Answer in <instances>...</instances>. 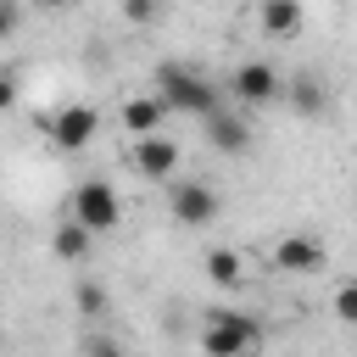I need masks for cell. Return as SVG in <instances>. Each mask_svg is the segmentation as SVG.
Masks as SVG:
<instances>
[{
    "label": "cell",
    "mask_w": 357,
    "mask_h": 357,
    "mask_svg": "<svg viewBox=\"0 0 357 357\" xmlns=\"http://www.w3.org/2000/svg\"><path fill=\"white\" fill-rule=\"evenodd\" d=\"M284 95H290V106H296L301 117H318V112H324V100H329V95H324V78H312V73L290 78V89H284Z\"/></svg>",
    "instance_id": "13"
},
{
    "label": "cell",
    "mask_w": 357,
    "mask_h": 357,
    "mask_svg": "<svg viewBox=\"0 0 357 357\" xmlns=\"http://www.w3.org/2000/svg\"><path fill=\"white\" fill-rule=\"evenodd\" d=\"M218 190H206L201 178H178L173 190H167V212H173V223H184V229H206L212 218H218Z\"/></svg>",
    "instance_id": "5"
},
{
    "label": "cell",
    "mask_w": 357,
    "mask_h": 357,
    "mask_svg": "<svg viewBox=\"0 0 357 357\" xmlns=\"http://www.w3.org/2000/svg\"><path fill=\"white\" fill-rule=\"evenodd\" d=\"M73 218H78L89 234H112V229L123 223V201H117V190H112L106 178H89V184H78V195H73Z\"/></svg>",
    "instance_id": "3"
},
{
    "label": "cell",
    "mask_w": 357,
    "mask_h": 357,
    "mask_svg": "<svg viewBox=\"0 0 357 357\" xmlns=\"http://www.w3.org/2000/svg\"><path fill=\"white\" fill-rule=\"evenodd\" d=\"M206 279H212V284H240V279H245V262H240V251H229V245L206 251Z\"/></svg>",
    "instance_id": "14"
},
{
    "label": "cell",
    "mask_w": 357,
    "mask_h": 357,
    "mask_svg": "<svg viewBox=\"0 0 357 357\" xmlns=\"http://www.w3.org/2000/svg\"><path fill=\"white\" fill-rule=\"evenodd\" d=\"M17 95H22V84H17V67H6V73H0V106L11 112V106H17Z\"/></svg>",
    "instance_id": "19"
},
{
    "label": "cell",
    "mask_w": 357,
    "mask_h": 357,
    "mask_svg": "<svg viewBox=\"0 0 357 357\" xmlns=\"http://www.w3.org/2000/svg\"><path fill=\"white\" fill-rule=\"evenodd\" d=\"M78 357H123V346H117L112 335H84V346H78Z\"/></svg>",
    "instance_id": "18"
},
{
    "label": "cell",
    "mask_w": 357,
    "mask_h": 357,
    "mask_svg": "<svg viewBox=\"0 0 357 357\" xmlns=\"http://www.w3.org/2000/svg\"><path fill=\"white\" fill-rule=\"evenodd\" d=\"M78 312H84V318H100V312H106V290H100L95 279L78 284Z\"/></svg>",
    "instance_id": "15"
},
{
    "label": "cell",
    "mask_w": 357,
    "mask_h": 357,
    "mask_svg": "<svg viewBox=\"0 0 357 357\" xmlns=\"http://www.w3.org/2000/svg\"><path fill=\"white\" fill-rule=\"evenodd\" d=\"M89 240H95V234L73 218V223H61V229L50 234V251H56L61 262H84V257H89Z\"/></svg>",
    "instance_id": "12"
},
{
    "label": "cell",
    "mask_w": 357,
    "mask_h": 357,
    "mask_svg": "<svg viewBox=\"0 0 357 357\" xmlns=\"http://www.w3.org/2000/svg\"><path fill=\"white\" fill-rule=\"evenodd\" d=\"M156 95L167 100V112H184V117H201V123H212L223 112V89L206 84L201 73L178 67V61H162L156 67Z\"/></svg>",
    "instance_id": "1"
},
{
    "label": "cell",
    "mask_w": 357,
    "mask_h": 357,
    "mask_svg": "<svg viewBox=\"0 0 357 357\" xmlns=\"http://www.w3.org/2000/svg\"><path fill=\"white\" fill-rule=\"evenodd\" d=\"M257 22L268 39H290V33H301V0H262Z\"/></svg>",
    "instance_id": "10"
},
{
    "label": "cell",
    "mask_w": 357,
    "mask_h": 357,
    "mask_svg": "<svg viewBox=\"0 0 357 357\" xmlns=\"http://www.w3.org/2000/svg\"><path fill=\"white\" fill-rule=\"evenodd\" d=\"M17 22H22V0H6V17H0V33L11 39V33H17Z\"/></svg>",
    "instance_id": "20"
},
{
    "label": "cell",
    "mask_w": 357,
    "mask_h": 357,
    "mask_svg": "<svg viewBox=\"0 0 357 357\" xmlns=\"http://www.w3.org/2000/svg\"><path fill=\"white\" fill-rule=\"evenodd\" d=\"M329 262V251H324V240H312V234H284L279 245H273V268L279 273H318Z\"/></svg>",
    "instance_id": "7"
},
{
    "label": "cell",
    "mask_w": 357,
    "mask_h": 357,
    "mask_svg": "<svg viewBox=\"0 0 357 357\" xmlns=\"http://www.w3.org/2000/svg\"><path fill=\"white\" fill-rule=\"evenodd\" d=\"M162 117H167V100H162V95H134V100L123 106V128H128L134 139L156 134V128H162Z\"/></svg>",
    "instance_id": "9"
},
{
    "label": "cell",
    "mask_w": 357,
    "mask_h": 357,
    "mask_svg": "<svg viewBox=\"0 0 357 357\" xmlns=\"http://www.w3.org/2000/svg\"><path fill=\"white\" fill-rule=\"evenodd\" d=\"M284 89H290V84L279 78V67H273V61H240V67H234V78H229V95H234L240 106H273Z\"/></svg>",
    "instance_id": "4"
},
{
    "label": "cell",
    "mask_w": 357,
    "mask_h": 357,
    "mask_svg": "<svg viewBox=\"0 0 357 357\" xmlns=\"http://www.w3.org/2000/svg\"><path fill=\"white\" fill-rule=\"evenodd\" d=\"M45 134H50L56 151H84V145L100 134V112H95V106H61V112L45 123Z\"/></svg>",
    "instance_id": "6"
},
{
    "label": "cell",
    "mask_w": 357,
    "mask_h": 357,
    "mask_svg": "<svg viewBox=\"0 0 357 357\" xmlns=\"http://www.w3.org/2000/svg\"><path fill=\"white\" fill-rule=\"evenodd\" d=\"M156 11H162V0H123V17H128L134 28H145V22H156Z\"/></svg>",
    "instance_id": "17"
},
{
    "label": "cell",
    "mask_w": 357,
    "mask_h": 357,
    "mask_svg": "<svg viewBox=\"0 0 357 357\" xmlns=\"http://www.w3.org/2000/svg\"><path fill=\"white\" fill-rule=\"evenodd\" d=\"M335 318H340V324H357V279H346V284L335 290Z\"/></svg>",
    "instance_id": "16"
},
{
    "label": "cell",
    "mask_w": 357,
    "mask_h": 357,
    "mask_svg": "<svg viewBox=\"0 0 357 357\" xmlns=\"http://www.w3.org/2000/svg\"><path fill=\"white\" fill-rule=\"evenodd\" d=\"M257 340H262L257 318H245V312H234V307L206 312V329H201V351H206V357H245Z\"/></svg>",
    "instance_id": "2"
},
{
    "label": "cell",
    "mask_w": 357,
    "mask_h": 357,
    "mask_svg": "<svg viewBox=\"0 0 357 357\" xmlns=\"http://www.w3.org/2000/svg\"><path fill=\"white\" fill-rule=\"evenodd\" d=\"M33 6H39V11H67L73 0H33Z\"/></svg>",
    "instance_id": "21"
},
{
    "label": "cell",
    "mask_w": 357,
    "mask_h": 357,
    "mask_svg": "<svg viewBox=\"0 0 357 357\" xmlns=\"http://www.w3.org/2000/svg\"><path fill=\"white\" fill-rule=\"evenodd\" d=\"M206 139H212V151H245L251 145V128H245V117H234V112H218L212 123H206Z\"/></svg>",
    "instance_id": "11"
},
{
    "label": "cell",
    "mask_w": 357,
    "mask_h": 357,
    "mask_svg": "<svg viewBox=\"0 0 357 357\" xmlns=\"http://www.w3.org/2000/svg\"><path fill=\"white\" fill-rule=\"evenodd\" d=\"M134 167H139V178H173L178 173V139H167V134L134 139Z\"/></svg>",
    "instance_id": "8"
}]
</instances>
